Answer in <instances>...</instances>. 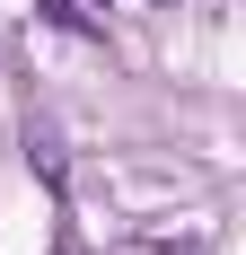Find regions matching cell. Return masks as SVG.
<instances>
[{
	"instance_id": "6da1fadb",
	"label": "cell",
	"mask_w": 246,
	"mask_h": 255,
	"mask_svg": "<svg viewBox=\"0 0 246 255\" xmlns=\"http://www.w3.org/2000/svg\"><path fill=\"white\" fill-rule=\"evenodd\" d=\"M44 18H53V26H71V35H79V26H88V9H79V0H44Z\"/></svg>"
},
{
	"instance_id": "7a4b0ae2",
	"label": "cell",
	"mask_w": 246,
	"mask_h": 255,
	"mask_svg": "<svg viewBox=\"0 0 246 255\" xmlns=\"http://www.w3.org/2000/svg\"><path fill=\"white\" fill-rule=\"evenodd\" d=\"M141 255H194V238H141Z\"/></svg>"
}]
</instances>
